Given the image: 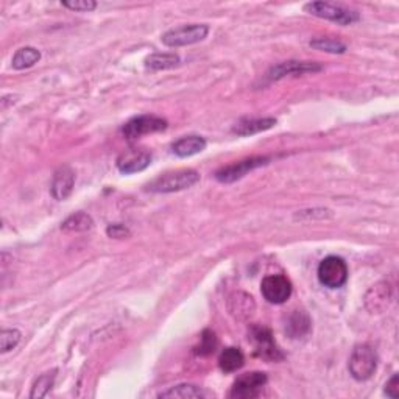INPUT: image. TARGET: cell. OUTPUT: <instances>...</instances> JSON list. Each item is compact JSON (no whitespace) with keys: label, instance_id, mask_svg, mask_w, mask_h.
Wrapping results in <instances>:
<instances>
[{"label":"cell","instance_id":"cell-1","mask_svg":"<svg viewBox=\"0 0 399 399\" xmlns=\"http://www.w3.org/2000/svg\"><path fill=\"white\" fill-rule=\"evenodd\" d=\"M200 181V173L192 168H184V171L167 172L158 176L156 180L147 184V191L155 193H172L180 192L184 189L192 188L193 184Z\"/></svg>","mask_w":399,"mask_h":399},{"label":"cell","instance_id":"cell-2","mask_svg":"<svg viewBox=\"0 0 399 399\" xmlns=\"http://www.w3.org/2000/svg\"><path fill=\"white\" fill-rule=\"evenodd\" d=\"M248 340L253 345L254 354L259 359L267 362H281L284 360V353L281 348L275 342V337L271 334V330L266 326L253 325L248 329Z\"/></svg>","mask_w":399,"mask_h":399},{"label":"cell","instance_id":"cell-3","mask_svg":"<svg viewBox=\"0 0 399 399\" xmlns=\"http://www.w3.org/2000/svg\"><path fill=\"white\" fill-rule=\"evenodd\" d=\"M378 353L375 348L368 343L358 345L353 350V354L348 362L351 376L355 380H368L378 368Z\"/></svg>","mask_w":399,"mask_h":399},{"label":"cell","instance_id":"cell-4","mask_svg":"<svg viewBox=\"0 0 399 399\" xmlns=\"http://www.w3.org/2000/svg\"><path fill=\"white\" fill-rule=\"evenodd\" d=\"M304 11L315 16V18L335 22L338 25H351L360 19L359 13H355L350 10V8H345L342 5L329 2H309L304 5Z\"/></svg>","mask_w":399,"mask_h":399},{"label":"cell","instance_id":"cell-5","mask_svg":"<svg viewBox=\"0 0 399 399\" xmlns=\"http://www.w3.org/2000/svg\"><path fill=\"white\" fill-rule=\"evenodd\" d=\"M209 33V27L206 24H191V25H181V27H175L166 31L161 41L167 47H184L192 46L197 42L203 41Z\"/></svg>","mask_w":399,"mask_h":399},{"label":"cell","instance_id":"cell-6","mask_svg":"<svg viewBox=\"0 0 399 399\" xmlns=\"http://www.w3.org/2000/svg\"><path fill=\"white\" fill-rule=\"evenodd\" d=\"M318 281L328 288H340L348 281V266L338 256H328L318 266Z\"/></svg>","mask_w":399,"mask_h":399},{"label":"cell","instance_id":"cell-7","mask_svg":"<svg viewBox=\"0 0 399 399\" xmlns=\"http://www.w3.org/2000/svg\"><path fill=\"white\" fill-rule=\"evenodd\" d=\"M167 121L159 116L153 114H142L130 118L128 122L123 125L122 133L128 141L139 139L142 136L164 131L167 128Z\"/></svg>","mask_w":399,"mask_h":399},{"label":"cell","instance_id":"cell-8","mask_svg":"<svg viewBox=\"0 0 399 399\" xmlns=\"http://www.w3.org/2000/svg\"><path fill=\"white\" fill-rule=\"evenodd\" d=\"M267 382L268 378L266 373L262 371L245 373V375H241L236 379V382L231 387V392H229V398H234V399L258 398Z\"/></svg>","mask_w":399,"mask_h":399},{"label":"cell","instance_id":"cell-9","mask_svg":"<svg viewBox=\"0 0 399 399\" xmlns=\"http://www.w3.org/2000/svg\"><path fill=\"white\" fill-rule=\"evenodd\" d=\"M268 163H270V158L267 156H253L248 159H243L239 161V163H234L231 166L220 168V171L216 172V180L223 184L234 183L237 180H241V178H243L247 173H250L251 171H254V168L264 167Z\"/></svg>","mask_w":399,"mask_h":399},{"label":"cell","instance_id":"cell-10","mask_svg":"<svg viewBox=\"0 0 399 399\" xmlns=\"http://www.w3.org/2000/svg\"><path fill=\"white\" fill-rule=\"evenodd\" d=\"M261 292L271 304H283L292 295V283L283 275H270L261 284Z\"/></svg>","mask_w":399,"mask_h":399},{"label":"cell","instance_id":"cell-11","mask_svg":"<svg viewBox=\"0 0 399 399\" xmlns=\"http://www.w3.org/2000/svg\"><path fill=\"white\" fill-rule=\"evenodd\" d=\"M393 300V288L392 284L387 281H380L368 288L365 293V308L370 313H382L388 309Z\"/></svg>","mask_w":399,"mask_h":399},{"label":"cell","instance_id":"cell-12","mask_svg":"<svg viewBox=\"0 0 399 399\" xmlns=\"http://www.w3.org/2000/svg\"><path fill=\"white\" fill-rule=\"evenodd\" d=\"M151 164V155L147 150L142 148H130L123 151L121 156L117 158V168L118 172L123 175H133L146 171Z\"/></svg>","mask_w":399,"mask_h":399},{"label":"cell","instance_id":"cell-13","mask_svg":"<svg viewBox=\"0 0 399 399\" xmlns=\"http://www.w3.org/2000/svg\"><path fill=\"white\" fill-rule=\"evenodd\" d=\"M323 71V66L313 61H284L273 67H270L267 72V79L270 81L281 80L288 75H304V74H315Z\"/></svg>","mask_w":399,"mask_h":399},{"label":"cell","instance_id":"cell-14","mask_svg":"<svg viewBox=\"0 0 399 399\" xmlns=\"http://www.w3.org/2000/svg\"><path fill=\"white\" fill-rule=\"evenodd\" d=\"M74 186H75V172L69 166H63L55 172L50 191H52L55 200L63 201L66 198H69V195L74 191Z\"/></svg>","mask_w":399,"mask_h":399},{"label":"cell","instance_id":"cell-15","mask_svg":"<svg viewBox=\"0 0 399 399\" xmlns=\"http://www.w3.org/2000/svg\"><path fill=\"white\" fill-rule=\"evenodd\" d=\"M276 125V118L273 117H243L237 121L233 126V133L237 136H253L262 131L273 128Z\"/></svg>","mask_w":399,"mask_h":399},{"label":"cell","instance_id":"cell-16","mask_svg":"<svg viewBox=\"0 0 399 399\" xmlns=\"http://www.w3.org/2000/svg\"><path fill=\"white\" fill-rule=\"evenodd\" d=\"M228 309L236 320L247 321L253 317L254 310H256V303H254L251 295L245 292H236L229 296Z\"/></svg>","mask_w":399,"mask_h":399},{"label":"cell","instance_id":"cell-17","mask_svg":"<svg viewBox=\"0 0 399 399\" xmlns=\"http://www.w3.org/2000/svg\"><path fill=\"white\" fill-rule=\"evenodd\" d=\"M206 148V141L201 136H184V138L178 139L173 146L172 150L176 156L180 158H189L193 155H198L203 150Z\"/></svg>","mask_w":399,"mask_h":399},{"label":"cell","instance_id":"cell-18","mask_svg":"<svg viewBox=\"0 0 399 399\" xmlns=\"http://www.w3.org/2000/svg\"><path fill=\"white\" fill-rule=\"evenodd\" d=\"M211 396L206 390L200 388L198 385L193 384H178L173 385L166 392H161L158 398H171V399H203Z\"/></svg>","mask_w":399,"mask_h":399},{"label":"cell","instance_id":"cell-19","mask_svg":"<svg viewBox=\"0 0 399 399\" xmlns=\"http://www.w3.org/2000/svg\"><path fill=\"white\" fill-rule=\"evenodd\" d=\"M245 363V355L239 348L229 346L220 353L218 358V367L223 373H234L241 370Z\"/></svg>","mask_w":399,"mask_h":399},{"label":"cell","instance_id":"cell-20","mask_svg":"<svg viewBox=\"0 0 399 399\" xmlns=\"http://www.w3.org/2000/svg\"><path fill=\"white\" fill-rule=\"evenodd\" d=\"M310 325L312 323H310V318L308 313L303 310H295L287 320L286 330L292 338H301L305 334H309Z\"/></svg>","mask_w":399,"mask_h":399},{"label":"cell","instance_id":"cell-21","mask_svg":"<svg viewBox=\"0 0 399 399\" xmlns=\"http://www.w3.org/2000/svg\"><path fill=\"white\" fill-rule=\"evenodd\" d=\"M41 59V52L35 47H22L14 54L11 66L16 71L30 69Z\"/></svg>","mask_w":399,"mask_h":399},{"label":"cell","instance_id":"cell-22","mask_svg":"<svg viewBox=\"0 0 399 399\" xmlns=\"http://www.w3.org/2000/svg\"><path fill=\"white\" fill-rule=\"evenodd\" d=\"M181 63L176 54H151L146 58V67L150 71H167L173 69Z\"/></svg>","mask_w":399,"mask_h":399},{"label":"cell","instance_id":"cell-23","mask_svg":"<svg viewBox=\"0 0 399 399\" xmlns=\"http://www.w3.org/2000/svg\"><path fill=\"white\" fill-rule=\"evenodd\" d=\"M92 226H94V220L91 218V216H88L86 212H75L64 220L61 229L66 233H83Z\"/></svg>","mask_w":399,"mask_h":399},{"label":"cell","instance_id":"cell-24","mask_svg":"<svg viewBox=\"0 0 399 399\" xmlns=\"http://www.w3.org/2000/svg\"><path fill=\"white\" fill-rule=\"evenodd\" d=\"M55 378H56V370L47 371V373H44V375H41L31 387L30 398L31 399L44 398L50 392V390H52V387L55 384Z\"/></svg>","mask_w":399,"mask_h":399},{"label":"cell","instance_id":"cell-25","mask_svg":"<svg viewBox=\"0 0 399 399\" xmlns=\"http://www.w3.org/2000/svg\"><path fill=\"white\" fill-rule=\"evenodd\" d=\"M309 46L315 50H321V52H328V54H335V55H342L346 52V44H343L342 41L338 39H333V38H317L312 39L309 42Z\"/></svg>","mask_w":399,"mask_h":399},{"label":"cell","instance_id":"cell-26","mask_svg":"<svg viewBox=\"0 0 399 399\" xmlns=\"http://www.w3.org/2000/svg\"><path fill=\"white\" fill-rule=\"evenodd\" d=\"M217 345H218V340H217L216 334L212 333V330L206 329V330H203V334L200 337V343L193 348V353L200 355V358H206V355H211L217 350Z\"/></svg>","mask_w":399,"mask_h":399},{"label":"cell","instance_id":"cell-27","mask_svg":"<svg viewBox=\"0 0 399 399\" xmlns=\"http://www.w3.org/2000/svg\"><path fill=\"white\" fill-rule=\"evenodd\" d=\"M22 334L18 329H4L0 334V351L8 353L19 345Z\"/></svg>","mask_w":399,"mask_h":399},{"label":"cell","instance_id":"cell-28","mask_svg":"<svg viewBox=\"0 0 399 399\" xmlns=\"http://www.w3.org/2000/svg\"><path fill=\"white\" fill-rule=\"evenodd\" d=\"M63 6L69 8L72 11H80V13H89L92 10H96L97 4L94 0H67L63 2Z\"/></svg>","mask_w":399,"mask_h":399},{"label":"cell","instance_id":"cell-29","mask_svg":"<svg viewBox=\"0 0 399 399\" xmlns=\"http://www.w3.org/2000/svg\"><path fill=\"white\" fill-rule=\"evenodd\" d=\"M106 234L109 237H114V239H126V237H130L131 233H130V229L126 228L125 225H109L106 228Z\"/></svg>","mask_w":399,"mask_h":399},{"label":"cell","instance_id":"cell-30","mask_svg":"<svg viewBox=\"0 0 399 399\" xmlns=\"http://www.w3.org/2000/svg\"><path fill=\"white\" fill-rule=\"evenodd\" d=\"M384 393L388 398H392V399H398L399 398V376L398 375H393L392 379L387 382L385 388H384Z\"/></svg>","mask_w":399,"mask_h":399}]
</instances>
